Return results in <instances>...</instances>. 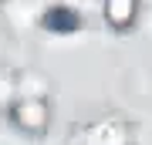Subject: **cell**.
Returning a JSON list of instances; mask_svg holds the SVG:
<instances>
[{"mask_svg": "<svg viewBox=\"0 0 152 145\" xmlns=\"http://www.w3.org/2000/svg\"><path fill=\"white\" fill-rule=\"evenodd\" d=\"M14 122L20 125V128L41 132L44 122H48V108H44V101H37V98H20L17 108H14Z\"/></svg>", "mask_w": 152, "mask_h": 145, "instance_id": "1", "label": "cell"}, {"mask_svg": "<svg viewBox=\"0 0 152 145\" xmlns=\"http://www.w3.org/2000/svg\"><path fill=\"white\" fill-rule=\"evenodd\" d=\"M48 24H64L61 31H71V27H78V14L68 7H58V10H48Z\"/></svg>", "mask_w": 152, "mask_h": 145, "instance_id": "2", "label": "cell"}, {"mask_svg": "<svg viewBox=\"0 0 152 145\" xmlns=\"http://www.w3.org/2000/svg\"><path fill=\"white\" fill-rule=\"evenodd\" d=\"M132 14V7H112L108 4V17H129Z\"/></svg>", "mask_w": 152, "mask_h": 145, "instance_id": "3", "label": "cell"}]
</instances>
